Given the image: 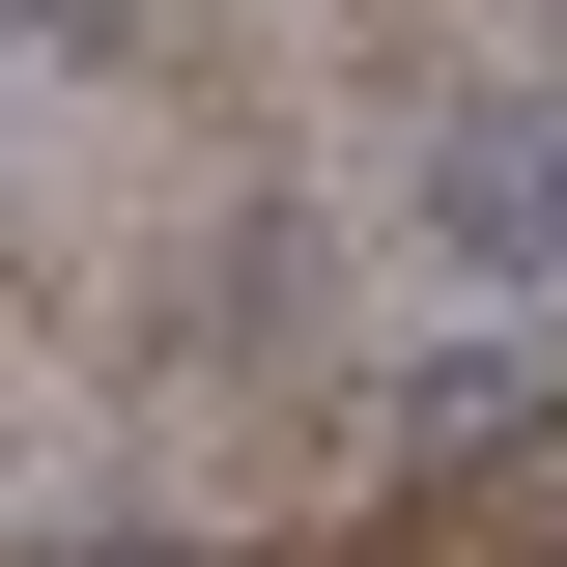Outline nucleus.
Here are the masks:
<instances>
[{"mask_svg":"<svg viewBox=\"0 0 567 567\" xmlns=\"http://www.w3.org/2000/svg\"><path fill=\"white\" fill-rule=\"evenodd\" d=\"M425 256H483V284H567V85H483V114L425 142Z\"/></svg>","mask_w":567,"mask_h":567,"instance_id":"f257e3e1","label":"nucleus"},{"mask_svg":"<svg viewBox=\"0 0 567 567\" xmlns=\"http://www.w3.org/2000/svg\"><path fill=\"white\" fill-rule=\"evenodd\" d=\"M539 425H567V369H539V341H425V369H398V454H425V483H511Z\"/></svg>","mask_w":567,"mask_h":567,"instance_id":"f03ea898","label":"nucleus"},{"mask_svg":"<svg viewBox=\"0 0 567 567\" xmlns=\"http://www.w3.org/2000/svg\"><path fill=\"white\" fill-rule=\"evenodd\" d=\"M29 567H227V539H29Z\"/></svg>","mask_w":567,"mask_h":567,"instance_id":"7ed1b4c3","label":"nucleus"}]
</instances>
